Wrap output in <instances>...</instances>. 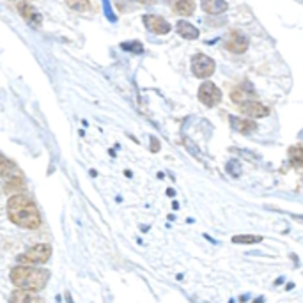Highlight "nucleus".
<instances>
[{"label":"nucleus","instance_id":"nucleus-1","mask_svg":"<svg viewBox=\"0 0 303 303\" xmlns=\"http://www.w3.org/2000/svg\"><path fill=\"white\" fill-rule=\"evenodd\" d=\"M7 217L14 226L22 229H38L41 226L39 209L25 193H16L9 199Z\"/></svg>","mask_w":303,"mask_h":303},{"label":"nucleus","instance_id":"nucleus-2","mask_svg":"<svg viewBox=\"0 0 303 303\" xmlns=\"http://www.w3.org/2000/svg\"><path fill=\"white\" fill-rule=\"evenodd\" d=\"M9 277L18 289L41 291L50 280V271L43 268H32V266H16Z\"/></svg>","mask_w":303,"mask_h":303},{"label":"nucleus","instance_id":"nucleus-3","mask_svg":"<svg viewBox=\"0 0 303 303\" xmlns=\"http://www.w3.org/2000/svg\"><path fill=\"white\" fill-rule=\"evenodd\" d=\"M50 257H52V247L46 245V243H41V245H36V247L29 248L27 252L20 254L16 259L22 266H32V265H44Z\"/></svg>","mask_w":303,"mask_h":303},{"label":"nucleus","instance_id":"nucleus-4","mask_svg":"<svg viewBox=\"0 0 303 303\" xmlns=\"http://www.w3.org/2000/svg\"><path fill=\"white\" fill-rule=\"evenodd\" d=\"M217 70V64L213 61L211 57L204 55V53H197V55L191 59V71L197 78H209Z\"/></svg>","mask_w":303,"mask_h":303},{"label":"nucleus","instance_id":"nucleus-5","mask_svg":"<svg viewBox=\"0 0 303 303\" xmlns=\"http://www.w3.org/2000/svg\"><path fill=\"white\" fill-rule=\"evenodd\" d=\"M199 101L208 109H213L222 101V91L213 82H204L199 87Z\"/></svg>","mask_w":303,"mask_h":303},{"label":"nucleus","instance_id":"nucleus-6","mask_svg":"<svg viewBox=\"0 0 303 303\" xmlns=\"http://www.w3.org/2000/svg\"><path fill=\"white\" fill-rule=\"evenodd\" d=\"M142 20H144V25L148 27V31L152 32V34L161 36L170 32V23L165 18L158 16V14H146Z\"/></svg>","mask_w":303,"mask_h":303},{"label":"nucleus","instance_id":"nucleus-7","mask_svg":"<svg viewBox=\"0 0 303 303\" xmlns=\"http://www.w3.org/2000/svg\"><path fill=\"white\" fill-rule=\"evenodd\" d=\"M226 48L232 53H245L248 48V39L245 34H241L239 31L229 32V36L226 38Z\"/></svg>","mask_w":303,"mask_h":303},{"label":"nucleus","instance_id":"nucleus-8","mask_svg":"<svg viewBox=\"0 0 303 303\" xmlns=\"http://www.w3.org/2000/svg\"><path fill=\"white\" fill-rule=\"evenodd\" d=\"M239 110H241V114L245 117H254V119H259V117H266L269 115V109L266 107V105L259 103V101L252 100V101H247L245 105H241L239 107Z\"/></svg>","mask_w":303,"mask_h":303},{"label":"nucleus","instance_id":"nucleus-9","mask_svg":"<svg viewBox=\"0 0 303 303\" xmlns=\"http://www.w3.org/2000/svg\"><path fill=\"white\" fill-rule=\"evenodd\" d=\"M18 11H20V14H22L23 20H25L29 25L41 27V23H43V18H41V14L36 11L34 5H31L29 2H20V4H18Z\"/></svg>","mask_w":303,"mask_h":303},{"label":"nucleus","instance_id":"nucleus-10","mask_svg":"<svg viewBox=\"0 0 303 303\" xmlns=\"http://www.w3.org/2000/svg\"><path fill=\"white\" fill-rule=\"evenodd\" d=\"M230 126L238 133L243 135H250L257 131V122H254L252 119H247V117H230Z\"/></svg>","mask_w":303,"mask_h":303},{"label":"nucleus","instance_id":"nucleus-11","mask_svg":"<svg viewBox=\"0 0 303 303\" xmlns=\"http://www.w3.org/2000/svg\"><path fill=\"white\" fill-rule=\"evenodd\" d=\"M9 303H44V302L39 296H36L32 291L16 289L13 295L9 296Z\"/></svg>","mask_w":303,"mask_h":303},{"label":"nucleus","instance_id":"nucleus-12","mask_svg":"<svg viewBox=\"0 0 303 303\" xmlns=\"http://www.w3.org/2000/svg\"><path fill=\"white\" fill-rule=\"evenodd\" d=\"M254 96H256V92H254V91L248 92L247 85H238V87H234L232 91H230V100H232L236 105H239V107L245 105L247 101L254 100Z\"/></svg>","mask_w":303,"mask_h":303},{"label":"nucleus","instance_id":"nucleus-13","mask_svg":"<svg viewBox=\"0 0 303 303\" xmlns=\"http://www.w3.org/2000/svg\"><path fill=\"white\" fill-rule=\"evenodd\" d=\"M200 4H202L204 13L208 14H222L229 9V4L226 0H202Z\"/></svg>","mask_w":303,"mask_h":303},{"label":"nucleus","instance_id":"nucleus-14","mask_svg":"<svg viewBox=\"0 0 303 303\" xmlns=\"http://www.w3.org/2000/svg\"><path fill=\"white\" fill-rule=\"evenodd\" d=\"M176 31H178V34L185 39H197L199 38V29H197L195 25H191L190 22H187V20H181V22L176 23Z\"/></svg>","mask_w":303,"mask_h":303},{"label":"nucleus","instance_id":"nucleus-15","mask_svg":"<svg viewBox=\"0 0 303 303\" xmlns=\"http://www.w3.org/2000/svg\"><path fill=\"white\" fill-rule=\"evenodd\" d=\"M174 13L181 14V16H190L195 11V2L193 0H176L172 4Z\"/></svg>","mask_w":303,"mask_h":303},{"label":"nucleus","instance_id":"nucleus-16","mask_svg":"<svg viewBox=\"0 0 303 303\" xmlns=\"http://www.w3.org/2000/svg\"><path fill=\"white\" fill-rule=\"evenodd\" d=\"M261 241H263V236H257V234H238V236H232V243H236V245H254V243Z\"/></svg>","mask_w":303,"mask_h":303},{"label":"nucleus","instance_id":"nucleus-17","mask_svg":"<svg viewBox=\"0 0 303 303\" xmlns=\"http://www.w3.org/2000/svg\"><path fill=\"white\" fill-rule=\"evenodd\" d=\"M289 161L295 165V167H303V148H291Z\"/></svg>","mask_w":303,"mask_h":303},{"label":"nucleus","instance_id":"nucleus-18","mask_svg":"<svg viewBox=\"0 0 303 303\" xmlns=\"http://www.w3.org/2000/svg\"><path fill=\"white\" fill-rule=\"evenodd\" d=\"M66 4L70 5L71 9H75V11H80V13L91 9V2L89 0H66Z\"/></svg>","mask_w":303,"mask_h":303},{"label":"nucleus","instance_id":"nucleus-19","mask_svg":"<svg viewBox=\"0 0 303 303\" xmlns=\"http://www.w3.org/2000/svg\"><path fill=\"white\" fill-rule=\"evenodd\" d=\"M23 188H25V183H23L22 178H11L5 185V190H13V193H18V190H23Z\"/></svg>","mask_w":303,"mask_h":303},{"label":"nucleus","instance_id":"nucleus-20","mask_svg":"<svg viewBox=\"0 0 303 303\" xmlns=\"http://www.w3.org/2000/svg\"><path fill=\"white\" fill-rule=\"evenodd\" d=\"M11 172H13V163L0 154V176H11Z\"/></svg>","mask_w":303,"mask_h":303},{"label":"nucleus","instance_id":"nucleus-21","mask_svg":"<svg viewBox=\"0 0 303 303\" xmlns=\"http://www.w3.org/2000/svg\"><path fill=\"white\" fill-rule=\"evenodd\" d=\"M122 48L124 50H135V53H142L144 52V48L140 43H124L122 44Z\"/></svg>","mask_w":303,"mask_h":303},{"label":"nucleus","instance_id":"nucleus-22","mask_svg":"<svg viewBox=\"0 0 303 303\" xmlns=\"http://www.w3.org/2000/svg\"><path fill=\"white\" fill-rule=\"evenodd\" d=\"M151 142H152V151H158V148H160V144H158V140H156V139H152L151 140Z\"/></svg>","mask_w":303,"mask_h":303},{"label":"nucleus","instance_id":"nucleus-23","mask_svg":"<svg viewBox=\"0 0 303 303\" xmlns=\"http://www.w3.org/2000/svg\"><path fill=\"white\" fill-rule=\"evenodd\" d=\"M137 2H140V4H148V5H151V4H154L156 0H137Z\"/></svg>","mask_w":303,"mask_h":303},{"label":"nucleus","instance_id":"nucleus-24","mask_svg":"<svg viewBox=\"0 0 303 303\" xmlns=\"http://www.w3.org/2000/svg\"><path fill=\"white\" fill-rule=\"evenodd\" d=\"M27 2H29V0H27Z\"/></svg>","mask_w":303,"mask_h":303}]
</instances>
